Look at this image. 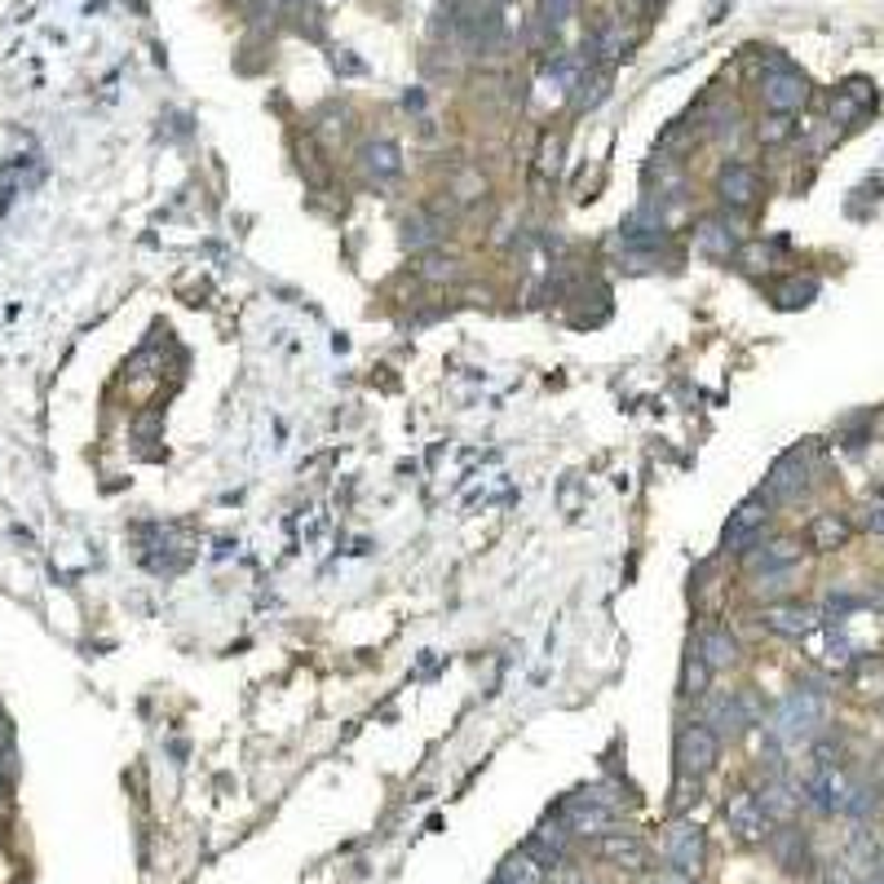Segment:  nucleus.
Here are the masks:
<instances>
[{
	"label": "nucleus",
	"instance_id": "nucleus-23",
	"mask_svg": "<svg viewBox=\"0 0 884 884\" xmlns=\"http://www.w3.org/2000/svg\"><path fill=\"white\" fill-rule=\"evenodd\" d=\"M792 133V125H788V116H769L765 125H760V142L765 147H774V142H783Z\"/></svg>",
	"mask_w": 884,
	"mask_h": 884
},
{
	"label": "nucleus",
	"instance_id": "nucleus-7",
	"mask_svg": "<svg viewBox=\"0 0 884 884\" xmlns=\"http://www.w3.org/2000/svg\"><path fill=\"white\" fill-rule=\"evenodd\" d=\"M845 796H849V779L836 769V765H814V774L801 788V801L814 810V814H840L845 810Z\"/></svg>",
	"mask_w": 884,
	"mask_h": 884
},
{
	"label": "nucleus",
	"instance_id": "nucleus-22",
	"mask_svg": "<svg viewBox=\"0 0 884 884\" xmlns=\"http://www.w3.org/2000/svg\"><path fill=\"white\" fill-rule=\"evenodd\" d=\"M708 682H712V668L699 659V650L686 654V668H682V695L686 699H703L708 695Z\"/></svg>",
	"mask_w": 884,
	"mask_h": 884
},
{
	"label": "nucleus",
	"instance_id": "nucleus-27",
	"mask_svg": "<svg viewBox=\"0 0 884 884\" xmlns=\"http://www.w3.org/2000/svg\"><path fill=\"white\" fill-rule=\"evenodd\" d=\"M0 796H5V752H0Z\"/></svg>",
	"mask_w": 884,
	"mask_h": 884
},
{
	"label": "nucleus",
	"instance_id": "nucleus-16",
	"mask_svg": "<svg viewBox=\"0 0 884 884\" xmlns=\"http://www.w3.org/2000/svg\"><path fill=\"white\" fill-rule=\"evenodd\" d=\"M695 248H699L703 257H712V261H725V257L738 248V231L730 226L725 217H703L699 231H695Z\"/></svg>",
	"mask_w": 884,
	"mask_h": 884
},
{
	"label": "nucleus",
	"instance_id": "nucleus-10",
	"mask_svg": "<svg viewBox=\"0 0 884 884\" xmlns=\"http://www.w3.org/2000/svg\"><path fill=\"white\" fill-rule=\"evenodd\" d=\"M801 562V544L796 539H756L747 552H743V567L752 575H769V571H792Z\"/></svg>",
	"mask_w": 884,
	"mask_h": 884
},
{
	"label": "nucleus",
	"instance_id": "nucleus-9",
	"mask_svg": "<svg viewBox=\"0 0 884 884\" xmlns=\"http://www.w3.org/2000/svg\"><path fill=\"white\" fill-rule=\"evenodd\" d=\"M760 97H765V106L774 111V116H792V111L805 106L810 84H805V75H796V71H769L765 84H760Z\"/></svg>",
	"mask_w": 884,
	"mask_h": 884
},
{
	"label": "nucleus",
	"instance_id": "nucleus-18",
	"mask_svg": "<svg viewBox=\"0 0 884 884\" xmlns=\"http://www.w3.org/2000/svg\"><path fill=\"white\" fill-rule=\"evenodd\" d=\"M597 853H602L606 862L628 866V871H641V866H645V845H641L632 831H606V836L597 840Z\"/></svg>",
	"mask_w": 884,
	"mask_h": 884
},
{
	"label": "nucleus",
	"instance_id": "nucleus-5",
	"mask_svg": "<svg viewBox=\"0 0 884 884\" xmlns=\"http://www.w3.org/2000/svg\"><path fill=\"white\" fill-rule=\"evenodd\" d=\"M760 173L752 168V164H743V160H730V164H721V173H717V199L725 203V208H734V212H747V208H756L760 203Z\"/></svg>",
	"mask_w": 884,
	"mask_h": 884
},
{
	"label": "nucleus",
	"instance_id": "nucleus-21",
	"mask_svg": "<svg viewBox=\"0 0 884 884\" xmlns=\"http://www.w3.org/2000/svg\"><path fill=\"white\" fill-rule=\"evenodd\" d=\"M491 884H544V862H535V858L522 849V853H513V858L496 871Z\"/></svg>",
	"mask_w": 884,
	"mask_h": 884
},
{
	"label": "nucleus",
	"instance_id": "nucleus-1",
	"mask_svg": "<svg viewBox=\"0 0 884 884\" xmlns=\"http://www.w3.org/2000/svg\"><path fill=\"white\" fill-rule=\"evenodd\" d=\"M823 721H827V690L796 686L779 708H774L769 730H774V738H783V743H805V738H814V730Z\"/></svg>",
	"mask_w": 884,
	"mask_h": 884
},
{
	"label": "nucleus",
	"instance_id": "nucleus-20",
	"mask_svg": "<svg viewBox=\"0 0 884 884\" xmlns=\"http://www.w3.org/2000/svg\"><path fill=\"white\" fill-rule=\"evenodd\" d=\"M774 858H779L783 871H805V862H810V845H805V836H801L796 827H783L779 836H774Z\"/></svg>",
	"mask_w": 884,
	"mask_h": 884
},
{
	"label": "nucleus",
	"instance_id": "nucleus-19",
	"mask_svg": "<svg viewBox=\"0 0 884 884\" xmlns=\"http://www.w3.org/2000/svg\"><path fill=\"white\" fill-rule=\"evenodd\" d=\"M363 168H368V177H376V182H394V177L403 173V155H398L394 142H368V147H363Z\"/></svg>",
	"mask_w": 884,
	"mask_h": 884
},
{
	"label": "nucleus",
	"instance_id": "nucleus-26",
	"mask_svg": "<svg viewBox=\"0 0 884 884\" xmlns=\"http://www.w3.org/2000/svg\"><path fill=\"white\" fill-rule=\"evenodd\" d=\"M866 531H871V535H884V504H875V509L866 513Z\"/></svg>",
	"mask_w": 884,
	"mask_h": 884
},
{
	"label": "nucleus",
	"instance_id": "nucleus-3",
	"mask_svg": "<svg viewBox=\"0 0 884 884\" xmlns=\"http://www.w3.org/2000/svg\"><path fill=\"white\" fill-rule=\"evenodd\" d=\"M717 756H721V738L703 721L682 725V734H677V769L686 774V779H703V774H712Z\"/></svg>",
	"mask_w": 884,
	"mask_h": 884
},
{
	"label": "nucleus",
	"instance_id": "nucleus-4",
	"mask_svg": "<svg viewBox=\"0 0 884 884\" xmlns=\"http://www.w3.org/2000/svg\"><path fill=\"white\" fill-rule=\"evenodd\" d=\"M765 526H769V500H765V496H752L747 504H738V509L730 513V522H725V531H721V548H725V552H747V548L765 535Z\"/></svg>",
	"mask_w": 884,
	"mask_h": 884
},
{
	"label": "nucleus",
	"instance_id": "nucleus-17",
	"mask_svg": "<svg viewBox=\"0 0 884 884\" xmlns=\"http://www.w3.org/2000/svg\"><path fill=\"white\" fill-rule=\"evenodd\" d=\"M849 535H853V526L845 513H818L810 522V548L814 552H840L849 544Z\"/></svg>",
	"mask_w": 884,
	"mask_h": 884
},
{
	"label": "nucleus",
	"instance_id": "nucleus-25",
	"mask_svg": "<svg viewBox=\"0 0 884 884\" xmlns=\"http://www.w3.org/2000/svg\"><path fill=\"white\" fill-rule=\"evenodd\" d=\"M650 884H695V875H686V871H673V866H668V871H659Z\"/></svg>",
	"mask_w": 884,
	"mask_h": 884
},
{
	"label": "nucleus",
	"instance_id": "nucleus-8",
	"mask_svg": "<svg viewBox=\"0 0 884 884\" xmlns=\"http://www.w3.org/2000/svg\"><path fill=\"white\" fill-rule=\"evenodd\" d=\"M810 491V461H805V452H788L779 465L769 469V478H765V500H779V504H792V500H801Z\"/></svg>",
	"mask_w": 884,
	"mask_h": 884
},
{
	"label": "nucleus",
	"instance_id": "nucleus-24",
	"mask_svg": "<svg viewBox=\"0 0 884 884\" xmlns=\"http://www.w3.org/2000/svg\"><path fill=\"white\" fill-rule=\"evenodd\" d=\"M779 296H783V305H805L814 296V283H788Z\"/></svg>",
	"mask_w": 884,
	"mask_h": 884
},
{
	"label": "nucleus",
	"instance_id": "nucleus-11",
	"mask_svg": "<svg viewBox=\"0 0 884 884\" xmlns=\"http://www.w3.org/2000/svg\"><path fill=\"white\" fill-rule=\"evenodd\" d=\"M575 836H606L610 831V823H615V810H606V805H597L593 796H584V792H575L567 805H562V814H558Z\"/></svg>",
	"mask_w": 884,
	"mask_h": 884
},
{
	"label": "nucleus",
	"instance_id": "nucleus-12",
	"mask_svg": "<svg viewBox=\"0 0 884 884\" xmlns=\"http://www.w3.org/2000/svg\"><path fill=\"white\" fill-rule=\"evenodd\" d=\"M765 628L796 641V637H810V632L818 628V610L805 606V602H774V606L765 610Z\"/></svg>",
	"mask_w": 884,
	"mask_h": 884
},
{
	"label": "nucleus",
	"instance_id": "nucleus-14",
	"mask_svg": "<svg viewBox=\"0 0 884 884\" xmlns=\"http://www.w3.org/2000/svg\"><path fill=\"white\" fill-rule=\"evenodd\" d=\"M725 823H730V831L738 840H760L769 831V818H765V810H760V801L752 792H738V796L725 801Z\"/></svg>",
	"mask_w": 884,
	"mask_h": 884
},
{
	"label": "nucleus",
	"instance_id": "nucleus-2",
	"mask_svg": "<svg viewBox=\"0 0 884 884\" xmlns=\"http://www.w3.org/2000/svg\"><path fill=\"white\" fill-rule=\"evenodd\" d=\"M717 738H734V734H743L752 721H756V703H752V695L747 690H738V695H730V690H721V695H703V717H699Z\"/></svg>",
	"mask_w": 884,
	"mask_h": 884
},
{
	"label": "nucleus",
	"instance_id": "nucleus-13",
	"mask_svg": "<svg viewBox=\"0 0 884 884\" xmlns=\"http://www.w3.org/2000/svg\"><path fill=\"white\" fill-rule=\"evenodd\" d=\"M695 650H699V659L708 663L712 673H725V668H734V663H738V654H743V650H738V637H734V632H730L725 624H708V628L699 632V645H695Z\"/></svg>",
	"mask_w": 884,
	"mask_h": 884
},
{
	"label": "nucleus",
	"instance_id": "nucleus-6",
	"mask_svg": "<svg viewBox=\"0 0 884 884\" xmlns=\"http://www.w3.org/2000/svg\"><path fill=\"white\" fill-rule=\"evenodd\" d=\"M663 858H668L673 871H686V875H699L703 871V858H708V840L695 823H673L668 836H663Z\"/></svg>",
	"mask_w": 884,
	"mask_h": 884
},
{
	"label": "nucleus",
	"instance_id": "nucleus-15",
	"mask_svg": "<svg viewBox=\"0 0 884 884\" xmlns=\"http://www.w3.org/2000/svg\"><path fill=\"white\" fill-rule=\"evenodd\" d=\"M567 845H571V827H567L562 818H552V823H539V827L531 831L526 853H531L535 862H544V866H562Z\"/></svg>",
	"mask_w": 884,
	"mask_h": 884
}]
</instances>
